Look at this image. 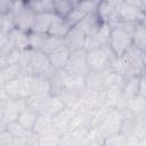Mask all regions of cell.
Listing matches in <instances>:
<instances>
[{"label":"cell","instance_id":"cell-1","mask_svg":"<svg viewBox=\"0 0 146 146\" xmlns=\"http://www.w3.org/2000/svg\"><path fill=\"white\" fill-rule=\"evenodd\" d=\"M115 58L116 56L114 55L108 43H104L87 51V64L89 71L104 72L111 68Z\"/></svg>","mask_w":146,"mask_h":146},{"label":"cell","instance_id":"cell-2","mask_svg":"<svg viewBox=\"0 0 146 146\" xmlns=\"http://www.w3.org/2000/svg\"><path fill=\"white\" fill-rule=\"evenodd\" d=\"M116 57L122 56L132 46V34L121 25H115L111 29L107 42Z\"/></svg>","mask_w":146,"mask_h":146},{"label":"cell","instance_id":"cell-3","mask_svg":"<svg viewBox=\"0 0 146 146\" xmlns=\"http://www.w3.org/2000/svg\"><path fill=\"white\" fill-rule=\"evenodd\" d=\"M32 74L26 71H21V74L2 86L6 94L11 98H27L31 95Z\"/></svg>","mask_w":146,"mask_h":146},{"label":"cell","instance_id":"cell-4","mask_svg":"<svg viewBox=\"0 0 146 146\" xmlns=\"http://www.w3.org/2000/svg\"><path fill=\"white\" fill-rule=\"evenodd\" d=\"M11 15L15 23V29L30 32L33 25L35 14L27 7L26 2L23 0H15Z\"/></svg>","mask_w":146,"mask_h":146},{"label":"cell","instance_id":"cell-5","mask_svg":"<svg viewBox=\"0 0 146 146\" xmlns=\"http://www.w3.org/2000/svg\"><path fill=\"white\" fill-rule=\"evenodd\" d=\"M110 32H111V27L108 26V24L100 22L94 30H91L89 33L86 34L83 49L86 51H88V50L97 48L104 43H107L108 38H110Z\"/></svg>","mask_w":146,"mask_h":146},{"label":"cell","instance_id":"cell-6","mask_svg":"<svg viewBox=\"0 0 146 146\" xmlns=\"http://www.w3.org/2000/svg\"><path fill=\"white\" fill-rule=\"evenodd\" d=\"M64 71L67 74L86 75L89 72V67L87 64V51L83 48L71 51L68 60L64 66Z\"/></svg>","mask_w":146,"mask_h":146},{"label":"cell","instance_id":"cell-7","mask_svg":"<svg viewBox=\"0 0 146 146\" xmlns=\"http://www.w3.org/2000/svg\"><path fill=\"white\" fill-rule=\"evenodd\" d=\"M122 56L124 57V59L129 65L131 76L140 75L145 73V64H146L145 50L138 49L132 44Z\"/></svg>","mask_w":146,"mask_h":146},{"label":"cell","instance_id":"cell-8","mask_svg":"<svg viewBox=\"0 0 146 146\" xmlns=\"http://www.w3.org/2000/svg\"><path fill=\"white\" fill-rule=\"evenodd\" d=\"M50 68L51 65L48 55L41 50H32V56L27 67V72L32 75L46 74Z\"/></svg>","mask_w":146,"mask_h":146},{"label":"cell","instance_id":"cell-9","mask_svg":"<svg viewBox=\"0 0 146 146\" xmlns=\"http://www.w3.org/2000/svg\"><path fill=\"white\" fill-rule=\"evenodd\" d=\"M117 16L120 22H145V10L123 1L117 7Z\"/></svg>","mask_w":146,"mask_h":146},{"label":"cell","instance_id":"cell-10","mask_svg":"<svg viewBox=\"0 0 146 146\" xmlns=\"http://www.w3.org/2000/svg\"><path fill=\"white\" fill-rule=\"evenodd\" d=\"M63 40H64V46L68 48L71 51L82 49L84 46L86 33L82 30H80L78 26H73L67 31Z\"/></svg>","mask_w":146,"mask_h":146},{"label":"cell","instance_id":"cell-11","mask_svg":"<svg viewBox=\"0 0 146 146\" xmlns=\"http://www.w3.org/2000/svg\"><path fill=\"white\" fill-rule=\"evenodd\" d=\"M75 108L74 107H70V106H65L59 113H57L56 115L51 116L52 117V123L55 125V128L62 133L66 130H68V125L70 122L75 113Z\"/></svg>","mask_w":146,"mask_h":146},{"label":"cell","instance_id":"cell-12","mask_svg":"<svg viewBox=\"0 0 146 146\" xmlns=\"http://www.w3.org/2000/svg\"><path fill=\"white\" fill-rule=\"evenodd\" d=\"M70 55H71V50L68 48H66L65 46H62L60 48L48 54L51 67L52 68H64V66L66 65V63L68 60Z\"/></svg>","mask_w":146,"mask_h":146},{"label":"cell","instance_id":"cell-13","mask_svg":"<svg viewBox=\"0 0 146 146\" xmlns=\"http://www.w3.org/2000/svg\"><path fill=\"white\" fill-rule=\"evenodd\" d=\"M55 17V13H40L35 14L31 31L39 33H48L49 26Z\"/></svg>","mask_w":146,"mask_h":146},{"label":"cell","instance_id":"cell-14","mask_svg":"<svg viewBox=\"0 0 146 146\" xmlns=\"http://www.w3.org/2000/svg\"><path fill=\"white\" fill-rule=\"evenodd\" d=\"M86 90L89 91H102L105 90L104 84V72L89 71L86 75Z\"/></svg>","mask_w":146,"mask_h":146},{"label":"cell","instance_id":"cell-15","mask_svg":"<svg viewBox=\"0 0 146 146\" xmlns=\"http://www.w3.org/2000/svg\"><path fill=\"white\" fill-rule=\"evenodd\" d=\"M51 86L49 78L44 74L32 75L31 80V95L32 94H50Z\"/></svg>","mask_w":146,"mask_h":146},{"label":"cell","instance_id":"cell-16","mask_svg":"<svg viewBox=\"0 0 146 146\" xmlns=\"http://www.w3.org/2000/svg\"><path fill=\"white\" fill-rule=\"evenodd\" d=\"M50 96H51V94H38V95L32 94L26 98L27 106L30 108H32L33 111H35L36 113L43 114Z\"/></svg>","mask_w":146,"mask_h":146},{"label":"cell","instance_id":"cell-17","mask_svg":"<svg viewBox=\"0 0 146 146\" xmlns=\"http://www.w3.org/2000/svg\"><path fill=\"white\" fill-rule=\"evenodd\" d=\"M9 39L13 43L14 49L25 50L30 48V40H29V32L22 31L18 29H14L9 32Z\"/></svg>","mask_w":146,"mask_h":146},{"label":"cell","instance_id":"cell-18","mask_svg":"<svg viewBox=\"0 0 146 146\" xmlns=\"http://www.w3.org/2000/svg\"><path fill=\"white\" fill-rule=\"evenodd\" d=\"M64 89L73 90L80 94L86 91V78L81 74H66L64 81Z\"/></svg>","mask_w":146,"mask_h":146},{"label":"cell","instance_id":"cell-19","mask_svg":"<svg viewBox=\"0 0 146 146\" xmlns=\"http://www.w3.org/2000/svg\"><path fill=\"white\" fill-rule=\"evenodd\" d=\"M18 114H19V108H18V105H17L16 98L8 97L3 102V115H2V120L7 124L8 123H11L14 121H17Z\"/></svg>","mask_w":146,"mask_h":146},{"label":"cell","instance_id":"cell-20","mask_svg":"<svg viewBox=\"0 0 146 146\" xmlns=\"http://www.w3.org/2000/svg\"><path fill=\"white\" fill-rule=\"evenodd\" d=\"M39 116V113H36L35 111H33L32 108H30L29 106H26L24 110H22L18 114V117H17V122L24 127L25 129L27 130H32L35 122H36V119Z\"/></svg>","mask_w":146,"mask_h":146},{"label":"cell","instance_id":"cell-21","mask_svg":"<svg viewBox=\"0 0 146 146\" xmlns=\"http://www.w3.org/2000/svg\"><path fill=\"white\" fill-rule=\"evenodd\" d=\"M21 71L22 70H21L18 64L8 63V64L3 65L0 68V87L5 86L6 83L11 81L13 79L17 78L21 74Z\"/></svg>","mask_w":146,"mask_h":146},{"label":"cell","instance_id":"cell-22","mask_svg":"<svg viewBox=\"0 0 146 146\" xmlns=\"http://www.w3.org/2000/svg\"><path fill=\"white\" fill-rule=\"evenodd\" d=\"M71 27L66 24L65 19L58 15L55 14V17L49 26V30H48V33L49 35H55V36H60V38H64V35L67 33V31L70 30Z\"/></svg>","mask_w":146,"mask_h":146},{"label":"cell","instance_id":"cell-23","mask_svg":"<svg viewBox=\"0 0 146 146\" xmlns=\"http://www.w3.org/2000/svg\"><path fill=\"white\" fill-rule=\"evenodd\" d=\"M138 82H139V75L130 76L124 80L123 87H122V95L125 98H132L138 95Z\"/></svg>","mask_w":146,"mask_h":146},{"label":"cell","instance_id":"cell-24","mask_svg":"<svg viewBox=\"0 0 146 146\" xmlns=\"http://www.w3.org/2000/svg\"><path fill=\"white\" fill-rule=\"evenodd\" d=\"M132 44L138 49L146 50V32L145 22H140L132 33Z\"/></svg>","mask_w":146,"mask_h":146},{"label":"cell","instance_id":"cell-25","mask_svg":"<svg viewBox=\"0 0 146 146\" xmlns=\"http://www.w3.org/2000/svg\"><path fill=\"white\" fill-rule=\"evenodd\" d=\"M65 106H66L65 103L63 102V99L58 95H51L49 100H48V104H47V107H46L43 114L49 115V116H54L57 113H59Z\"/></svg>","mask_w":146,"mask_h":146},{"label":"cell","instance_id":"cell-26","mask_svg":"<svg viewBox=\"0 0 146 146\" xmlns=\"http://www.w3.org/2000/svg\"><path fill=\"white\" fill-rule=\"evenodd\" d=\"M27 7L34 13H54V3L52 0H33L30 2H26Z\"/></svg>","mask_w":146,"mask_h":146},{"label":"cell","instance_id":"cell-27","mask_svg":"<svg viewBox=\"0 0 146 146\" xmlns=\"http://www.w3.org/2000/svg\"><path fill=\"white\" fill-rule=\"evenodd\" d=\"M99 23H100V21L98 19V17H97V15L95 13V14H87L75 26H78L80 30H82L87 34L91 30H94Z\"/></svg>","mask_w":146,"mask_h":146},{"label":"cell","instance_id":"cell-28","mask_svg":"<svg viewBox=\"0 0 146 146\" xmlns=\"http://www.w3.org/2000/svg\"><path fill=\"white\" fill-rule=\"evenodd\" d=\"M52 3H54V13L60 17H65L75 7L73 0H52Z\"/></svg>","mask_w":146,"mask_h":146},{"label":"cell","instance_id":"cell-29","mask_svg":"<svg viewBox=\"0 0 146 146\" xmlns=\"http://www.w3.org/2000/svg\"><path fill=\"white\" fill-rule=\"evenodd\" d=\"M48 34L47 33H39V32H29V40H30V48L32 50H42L46 39Z\"/></svg>","mask_w":146,"mask_h":146},{"label":"cell","instance_id":"cell-30","mask_svg":"<svg viewBox=\"0 0 146 146\" xmlns=\"http://www.w3.org/2000/svg\"><path fill=\"white\" fill-rule=\"evenodd\" d=\"M13 49L14 47L9 39V33L0 29V56L7 58Z\"/></svg>","mask_w":146,"mask_h":146},{"label":"cell","instance_id":"cell-31","mask_svg":"<svg viewBox=\"0 0 146 146\" xmlns=\"http://www.w3.org/2000/svg\"><path fill=\"white\" fill-rule=\"evenodd\" d=\"M62 46H64V40H63V38H60V36H55V35H49V34H48V36H47V39H46V42H44V46H43V48H42L41 51H43V52H46V54L48 55V54L52 52L54 50L60 48Z\"/></svg>","mask_w":146,"mask_h":146},{"label":"cell","instance_id":"cell-32","mask_svg":"<svg viewBox=\"0 0 146 146\" xmlns=\"http://www.w3.org/2000/svg\"><path fill=\"white\" fill-rule=\"evenodd\" d=\"M86 15H87L86 13H83L81 9H79V8L75 6V7H74L65 17H63V18L65 19L66 24H67L70 27H73V26H75Z\"/></svg>","mask_w":146,"mask_h":146},{"label":"cell","instance_id":"cell-33","mask_svg":"<svg viewBox=\"0 0 146 146\" xmlns=\"http://www.w3.org/2000/svg\"><path fill=\"white\" fill-rule=\"evenodd\" d=\"M102 0H79L75 5L86 14H95Z\"/></svg>","mask_w":146,"mask_h":146},{"label":"cell","instance_id":"cell-34","mask_svg":"<svg viewBox=\"0 0 146 146\" xmlns=\"http://www.w3.org/2000/svg\"><path fill=\"white\" fill-rule=\"evenodd\" d=\"M9 145H14V136L8 129H6L2 132H0V146H9Z\"/></svg>","mask_w":146,"mask_h":146},{"label":"cell","instance_id":"cell-35","mask_svg":"<svg viewBox=\"0 0 146 146\" xmlns=\"http://www.w3.org/2000/svg\"><path fill=\"white\" fill-rule=\"evenodd\" d=\"M15 0H0V16L11 13Z\"/></svg>","mask_w":146,"mask_h":146},{"label":"cell","instance_id":"cell-36","mask_svg":"<svg viewBox=\"0 0 146 146\" xmlns=\"http://www.w3.org/2000/svg\"><path fill=\"white\" fill-rule=\"evenodd\" d=\"M146 79H145V73L139 75V82H138V96H146Z\"/></svg>","mask_w":146,"mask_h":146},{"label":"cell","instance_id":"cell-37","mask_svg":"<svg viewBox=\"0 0 146 146\" xmlns=\"http://www.w3.org/2000/svg\"><path fill=\"white\" fill-rule=\"evenodd\" d=\"M122 1L128 3V5L138 7V8L143 9V10H145V8H146V0H122Z\"/></svg>","mask_w":146,"mask_h":146},{"label":"cell","instance_id":"cell-38","mask_svg":"<svg viewBox=\"0 0 146 146\" xmlns=\"http://www.w3.org/2000/svg\"><path fill=\"white\" fill-rule=\"evenodd\" d=\"M7 129V123L2 120V119H0V132H2L3 130H6Z\"/></svg>","mask_w":146,"mask_h":146},{"label":"cell","instance_id":"cell-39","mask_svg":"<svg viewBox=\"0 0 146 146\" xmlns=\"http://www.w3.org/2000/svg\"><path fill=\"white\" fill-rule=\"evenodd\" d=\"M3 102L2 99H0V119H2V115H3Z\"/></svg>","mask_w":146,"mask_h":146},{"label":"cell","instance_id":"cell-40","mask_svg":"<svg viewBox=\"0 0 146 146\" xmlns=\"http://www.w3.org/2000/svg\"><path fill=\"white\" fill-rule=\"evenodd\" d=\"M23 1H25V2H30V1H33V0H23Z\"/></svg>","mask_w":146,"mask_h":146}]
</instances>
